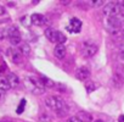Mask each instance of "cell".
<instances>
[{
  "mask_svg": "<svg viewBox=\"0 0 124 122\" xmlns=\"http://www.w3.org/2000/svg\"><path fill=\"white\" fill-rule=\"evenodd\" d=\"M45 105L58 113L60 116H65L68 112V105L58 96H49L45 99Z\"/></svg>",
  "mask_w": 124,
  "mask_h": 122,
  "instance_id": "cell-1",
  "label": "cell"
},
{
  "mask_svg": "<svg viewBox=\"0 0 124 122\" xmlns=\"http://www.w3.org/2000/svg\"><path fill=\"white\" fill-rule=\"evenodd\" d=\"M23 82H24L26 88H27L31 93H33V94H35V95H41V94H44L45 90H46V88H45V86L43 84V82L40 81V78H38V77H35V76H28V77L24 78Z\"/></svg>",
  "mask_w": 124,
  "mask_h": 122,
  "instance_id": "cell-2",
  "label": "cell"
},
{
  "mask_svg": "<svg viewBox=\"0 0 124 122\" xmlns=\"http://www.w3.org/2000/svg\"><path fill=\"white\" fill-rule=\"evenodd\" d=\"M123 23H124V21L119 17V15H117L114 17H106V20H105V27L108 31V33H112V34L117 33L122 28Z\"/></svg>",
  "mask_w": 124,
  "mask_h": 122,
  "instance_id": "cell-3",
  "label": "cell"
},
{
  "mask_svg": "<svg viewBox=\"0 0 124 122\" xmlns=\"http://www.w3.org/2000/svg\"><path fill=\"white\" fill-rule=\"evenodd\" d=\"M124 9L123 1H116V3H108L103 8V15L106 17H114L117 16L122 10Z\"/></svg>",
  "mask_w": 124,
  "mask_h": 122,
  "instance_id": "cell-4",
  "label": "cell"
},
{
  "mask_svg": "<svg viewBox=\"0 0 124 122\" xmlns=\"http://www.w3.org/2000/svg\"><path fill=\"white\" fill-rule=\"evenodd\" d=\"M8 34H9L8 39H9V42H10L12 45H18V44H21V40H22L21 33H20V31H18V28H17L16 26L9 27V28H8Z\"/></svg>",
  "mask_w": 124,
  "mask_h": 122,
  "instance_id": "cell-5",
  "label": "cell"
},
{
  "mask_svg": "<svg viewBox=\"0 0 124 122\" xmlns=\"http://www.w3.org/2000/svg\"><path fill=\"white\" fill-rule=\"evenodd\" d=\"M82 52L84 56L86 57H91L94 56L96 52H97V45L95 43H93L91 40H88V42H84L82 44Z\"/></svg>",
  "mask_w": 124,
  "mask_h": 122,
  "instance_id": "cell-6",
  "label": "cell"
},
{
  "mask_svg": "<svg viewBox=\"0 0 124 122\" xmlns=\"http://www.w3.org/2000/svg\"><path fill=\"white\" fill-rule=\"evenodd\" d=\"M66 29L70 32V33H79L80 29H82V21L77 17H73L71 18L70 23L67 25Z\"/></svg>",
  "mask_w": 124,
  "mask_h": 122,
  "instance_id": "cell-7",
  "label": "cell"
},
{
  "mask_svg": "<svg viewBox=\"0 0 124 122\" xmlns=\"http://www.w3.org/2000/svg\"><path fill=\"white\" fill-rule=\"evenodd\" d=\"M90 77V71L88 67H79L77 71H76V78L79 79V81H86L88 78Z\"/></svg>",
  "mask_w": 124,
  "mask_h": 122,
  "instance_id": "cell-8",
  "label": "cell"
},
{
  "mask_svg": "<svg viewBox=\"0 0 124 122\" xmlns=\"http://www.w3.org/2000/svg\"><path fill=\"white\" fill-rule=\"evenodd\" d=\"M8 55L10 56V59L14 61L15 64H20L22 61V56H23L20 52V50H17V49H9L8 50Z\"/></svg>",
  "mask_w": 124,
  "mask_h": 122,
  "instance_id": "cell-9",
  "label": "cell"
},
{
  "mask_svg": "<svg viewBox=\"0 0 124 122\" xmlns=\"http://www.w3.org/2000/svg\"><path fill=\"white\" fill-rule=\"evenodd\" d=\"M45 21H46L45 20V16L41 15V14H33L31 16V22L34 26H43L45 23Z\"/></svg>",
  "mask_w": 124,
  "mask_h": 122,
  "instance_id": "cell-10",
  "label": "cell"
},
{
  "mask_svg": "<svg viewBox=\"0 0 124 122\" xmlns=\"http://www.w3.org/2000/svg\"><path fill=\"white\" fill-rule=\"evenodd\" d=\"M54 55H55L57 59L62 60V59L66 56V46L62 45V44H57V45L55 46V49H54Z\"/></svg>",
  "mask_w": 124,
  "mask_h": 122,
  "instance_id": "cell-11",
  "label": "cell"
},
{
  "mask_svg": "<svg viewBox=\"0 0 124 122\" xmlns=\"http://www.w3.org/2000/svg\"><path fill=\"white\" fill-rule=\"evenodd\" d=\"M6 79H8L9 84H10V88H16V87H18V84H20V78L17 77V75H15V73H12V72L8 73Z\"/></svg>",
  "mask_w": 124,
  "mask_h": 122,
  "instance_id": "cell-12",
  "label": "cell"
},
{
  "mask_svg": "<svg viewBox=\"0 0 124 122\" xmlns=\"http://www.w3.org/2000/svg\"><path fill=\"white\" fill-rule=\"evenodd\" d=\"M56 33H57V31L54 29V28H46L45 32H44L46 39L51 43H56Z\"/></svg>",
  "mask_w": 124,
  "mask_h": 122,
  "instance_id": "cell-13",
  "label": "cell"
},
{
  "mask_svg": "<svg viewBox=\"0 0 124 122\" xmlns=\"http://www.w3.org/2000/svg\"><path fill=\"white\" fill-rule=\"evenodd\" d=\"M77 117L80 120V122H93V116L86 111H80L77 113Z\"/></svg>",
  "mask_w": 124,
  "mask_h": 122,
  "instance_id": "cell-14",
  "label": "cell"
},
{
  "mask_svg": "<svg viewBox=\"0 0 124 122\" xmlns=\"http://www.w3.org/2000/svg\"><path fill=\"white\" fill-rule=\"evenodd\" d=\"M9 89H10V84H9L8 79L4 77H0V92L6 93Z\"/></svg>",
  "mask_w": 124,
  "mask_h": 122,
  "instance_id": "cell-15",
  "label": "cell"
},
{
  "mask_svg": "<svg viewBox=\"0 0 124 122\" xmlns=\"http://www.w3.org/2000/svg\"><path fill=\"white\" fill-rule=\"evenodd\" d=\"M40 81L43 82V84L45 86V88L47 89V88H54V87H56V83L55 82H52L50 78H47V77H44V76H41L40 77Z\"/></svg>",
  "mask_w": 124,
  "mask_h": 122,
  "instance_id": "cell-16",
  "label": "cell"
},
{
  "mask_svg": "<svg viewBox=\"0 0 124 122\" xmlns=\"http://www.w3.org/2000/svg\"><path fill=\"white\" fill-rule=\"evenodd\" d=\"M20 52L22 54V55H24V56H28L29 54H31V46L27 44V43H22L21 45H20Z\"/></svg>",
  "mask_w": 124,
  "mask_h": 122,
  "instance_id": "cell-17",
  "label": "cell"
},
{
  "mask_svg": "<svg viewBox=\"0 0 124 122\" xmlns=\"http://www.w3.org/2000/svg\"><path fill=\"white\" fill-rule=\"evenodd\" d=\"M66 40H67L66 35H65L63 33H62V32L57 31V33H56V43H57V44H62V45H63V44L66 43Z\"/></svg>",
  "mask_w": 124,
  "mask_h": 122,
  "instance_id": "cell-18",
  "label": "cell"
},
{
  "mask_svg": "<svg viewBox=\"0 0 124 122\" xmlns=\"http://www.w3.org/2000/svg\"><path fill=\"white\" fill-rule=\"evenodd\" d=\"M21 23H22L24 27H29V26L32 25V22H31V17H28V16H23V17L21 18Z\"/></svg>",
  "mask_w": 124,
  "mask_h": 122,
  "instance_id": "cell-19",
  "label": "cell"
},
{
  "mask_svg": "<svg viewBox=\"0 0 124 122\" xmlns=\"http://www.w3.org/2000/svg\"><path fill=\"white\" fill-rule=\"evenodd\" d=\"M85 89L88 90V93H91V92H94V90H95V84H94L93 82L88 81V82L85 83Z\"/></svg>",
  "mask_w": 124,
  "mask_h": 122,
  "instance_id": "cell-20",
  "label": "cell"
},
{
  "mask_svg": "<svg viewBox=\"0 0 124 122\" xmlns=\"http://www.w3.org/2000/svg\"><path fill=\"white\" fill-rule=\"evenodd\" d=\"M105 4L103 0H91L90 1V5L94 6V8H99V6H102Z\"/></svg>",
  "mask_w": 124,
  "mask_h": 122,
  "instance_id": "cell-21",
  "label": "cell"
},
{
  "mask_svg": "<svg viewBox=\"0 0 124 122\" xmlns=\"http://www.w3.org/2000/svg\"><path fill=\"white\" fill-rule=\"evenodd\" d=\"M24 106H26V99H22L20 105H18V107H17V113H22L23 110H24Z\"/></svg>",
  "mask_w": 124,
  "mask_h": 122,
  "instance_id": "cell-22",
  "label": "cell"
},
{
  "mask_svg": "<svg viewBox=\"0 0 124 122\" xmlns=\"http://www.w3.org/2000/svg\"><path fill=\"white\" fill-rule=\"evenodd\" d=\"M9 34H8V28H4V29H0V40H4V39H8Z\"/></svg>",
  "mask_w": 124,
  "mask_h": 122,
  "instance_id": "cell-23",
  "label": "cell"
},
{
  "mask_svg": "<svg viewBox=\"0 0 124 122\" xmlns=\"http://www.w3.org/2000/svg\"><path fill=\"white\" fill-rule=\"evenodd\" d=\"M40 122H50V117L45 113H41L40 116Z\"/></svg>",
  "mask_w": 124,
  "mask_h": 122,
  "instance_id": "cell-24",
  "label": "cell"
},
{
  "mask_svg": "<svg viewBox=\"0 0 124 122\" xmlns=\"http://www.w3.org/2000/svg\"><path fill=\"white\" fill-rule=\"evenodd\" d=\"M119 57H120V60L124 61V44L120 45V48H119Z\"/></svg>",
  "mask_w": 124,
  "mask_h": 122,
  "instance_id": "cell-25",
  "label": "cell"
},
{
  "mask_svg": "<svg viewBox=\"0 0 124 122\" xmlns=\"http://www.w3.org/2000/svg\"><path fill=\"white\" fill-rule=\"evenodd\" d=\"M67 122H80V120H79L77 116H73V117H70Z\"/></svg>",
  "mask_w": 124,
  "mask_h": 122,
  "instance_id": "cell-26",
  "label": "cell"
},
{
  "mask_svg": "<svg viewBox=\"0 0 124 122\" xmlns=\"http://www.w3.org/2000/svg\"><path fill=\"white\" fill-rule=\"evenodd\" d=\"M118 122H124V115H120L118 117Z\"/></svg>",
  "mask_w": 124,
  "mask_h": 122,
  "instance_id": "cell-27",
  "label": "cell"
},
{
  "mask_svg": "<svg viewBox=\"0 0 124 122\" xmlns=\"http://www.w3.org/2000/svg\"><path fill=\"white\" fill-rule=\"evenodd\" d=\"M95 122H103V121H102V120H96Z\"/></svg>",
  "mask_w": 124,
  "mask_h": 122,
  "instance_id": "cell-28",
  "label": "cell"
},
{
  "mask_svg": "<svg viewBox=\"0 0 124 122\" xmlns=\"http://www.w3.org/2000/svg\"><path fill=\"white\" fill-rule=\"evenodd\" d=\"M3 71H4V70H3V67H0V73H1Z\"/></svg>",
  "mask_w": 124,
  "mask_h": 122,
  "instance_id": "cell-29",
  "label": "cell"
},
{
  "mask_svg": "<svg viewBox=\"0 0 124 122\" xmlns=\"http://www.w3.org/2000/svg\"><path fill=\"white\" fill-rule=\"evenodd\" d=\"M123 35H124V29H123Z\"/></svg>",
  "mask_w": 124,
  "mask_h": 122,
  "instance_id": "cell-30",
  "label": "cell"
}]
</instances>
